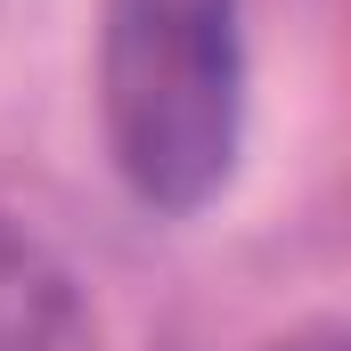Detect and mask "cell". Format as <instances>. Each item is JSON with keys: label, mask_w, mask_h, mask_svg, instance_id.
<instances>
[{"label": "cell", "mask_w": 351, "mask_h": 351, "mask_svg": "<svg viewBox=\"0 0 351 351\" xmlns=\"http://www.w3.org/2000/svg\"><path fill=\"white\" fill-rule=\"evenodd\" d=\"M269 351H351V327H311V335H286Z\"/></svg>", "instance_id": "cell-3"}, {"label": "cell", "mask_w": 351, "mask_h": 351, "mask_svg": "<svg viewBox=\"0 0 351 351\" xmlns=\"http://www.w3.org/2000/svg\"><path fill=\"white\" fill-rule=\"evenodd\" d=\"M98 131L147 213H204L245 139L237 0H98Z\"/></svg>", "instance_id": "cell-1"}, {"label": "cell", "mask_w": 351, "mask_h": 351, "mask_svg": "<svg viewBox=\"0 0 351 351\" xmlns=\"http://www.w3.org/2000/svg\"><path fill=\"white\" fill-rule=\"evenodd\" d=\"M0 351H106L82 278L16 221H0Z\"/></svg>", "instance_id": "cell-2"}]
</instances>
